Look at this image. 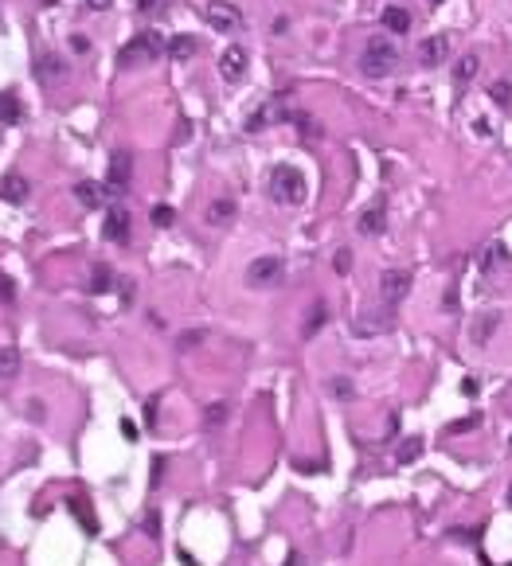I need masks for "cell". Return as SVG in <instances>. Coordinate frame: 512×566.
I'll list each match as a JSON object with an SVG mask.
<instances>
[{
	"instance_id": "cell-1",
	"label": "cell",
	"mask_w": 512,
	"mask_h": 566,
	"mask_svg": "<svg viewBox=\"0 0 512 566\" xmlns=\"http://www.w3.org/2000/svg\"><path fill=\"white\" fill-rule=\"evenodd\" d=\"M395 67H399V47H395V39L391 36L367 39L364 55H360V71H364L367 78H383V74H391Z\"/></svg>"
},
{
	"instance_id": "cell-2",
	"label": "cell",
	"mask_w": 512,
	"mask_h": 566,
	"mask_svg": "<svg viewBox=\"0 0 512 566\" xmlns=\"http://www.w3.org/2000/svg\"><path fill=\"white\" fill-rule=\"evenodd\" d=\"M270 195H274V204L297 207L305 199V176L293 164H278L270 172Z\"/></svg>"
},
{
	"instance_id": "cell-3",
	"label": "cell",
	"mask_w": 512,
	"mask_h": 566,
	"mask_svg": "<svg viewBox=\"0 0 512 566\" xmlns=\"http://www.w3.org/2000/svg\"><path fill=\"white\" fill-rule=\"evenodd\" d=\"M160 55H164V36L141 32V36H134L118 51V63H122V67H141V63H153V59H160Z\"/></svg>"
},
{
	"instance_id": "cell-4",
	"label": "cell",
	"mask_w": 512,
	"mask_h": 566,
	"mask_svg": "<svg viewBox=\"0 0 512 566\" xmlns=\"http://www.w3.org/2000/svg\"><path fill=\"white\" fill-rule=\"evenodd\" d=\"M281 274H286V265H281L278 254H262V258H255L246 265V285L250 290H274L281 281Z\"/></svg>"
},
{
	"instance_id": "cell-5",
	"label": "cell",
	"mask_w": 512,
	"mask_h": 566,
	"mask_svg": "<svg viewBox=\"0 0 512 566\" xmlns=\"http://www.w3.org/2000/svg\"><path fill=\"white\" fill-rule=\"evenodd\" d=\"M204 20H208L215 32H223V36H231V32L243 28V12H239L235 4H227V0H211L208 8H204Z\"/></svg>"
},
{
	"instance_id": "cell-6",
	"label": "cell",
	"mask_w": 512,
	"mask_h": 566,
	"mask_svg": "<svg viewBox=\"0 0 512 566\" xmlns=\"http://www.w3.org/2000/svg\"><path fill=\"white\" fill-rule=\"evenodd\" d=\"M129 172H134V157L129 153H114L110 157V172H106V195H122L125 184H129Z\"/></svg>"
},
{
	"instance_id": "cell-7",
	"label": "cell",
	"mask_w": 512,
	"mask_h": 566,
	"mask_svg": "<svg viewBox=\"0 0 512 566\" xmlns=\"http://www.w3.org/2000/svg\"><path fill=\"white\" fill-rule=\"evenodd\" d=\"M379 293H383V301H387V305L403 301V297L411 293V274H407V270H383V277H379Z\"/></svg>"
},
{
	"instance_id": "cell-8",
	"label": "cell",
	"mask_w": 512,
	"mask_h": 566,
	"mask_svg": "<svg viewBox=\"0 0 512 566\" xmlns=\"http://www.w3.org/2000/svg\"><path fill=\"white\" fill-rule=\"evenodd\" d=\"M220 74H223V83H243V74H246V51L235 43V47H227L220 55Z\"/></svg>"
},
{
	"instance_id": "cell-9",
	"label": "cell",
	"mask_w": 512,
	"mask_h": 566,
	"mask_svg": "<svg viewBox=\"0 0 512 566\" xmlns=\"http://www.w3.org/2000/svg\"><path fill=\"white\" fill-rule=\"evenodd\" d=\"M446 55H450V39L446 36H427L418 43V63H423V67H442Z\"/></svg>"
},
{
	"instance_id": "cell-10",
	"label": "cell",
	"mask_w": 512,
	"mask_h": 566,
	"mask_svg": "<svg viewBox=\"0 0 512 566\" xmlns=\"http://www.w3.org/2000/svg\"><path fill=\"white\" fill-rule=\"evenodd\" d=\"M102 235H106V242H125V239H129V211H125V207H114V211H106Z\"/></svg>"
},
{
	"instance_id": "cell-11",
	"label": "cell",
	"mask_w": 512,
	"mask_h": 566,
	"mask_svg": "<svg viewBox=\"0 0 512 566\" xmlns=\"http://www.w3.org/2000/svg\"><path fill=\"white\" fill-rule=\"evenodd\" d=\"M391 332V313H364L352 320V336H379Z\"/></svg>"
},
{
	"instance_id": "cell-12",
	"label": "cell",
	"mask_w": 512,
	"mask_h": 566,
	"mask_svg": "<svg viewBox=\"0 0 512 566\" xmlns=\"http://www.w3.org/2000/svg\"><path fill=\"white\" fill-rule=\"evenodd\" d=\"M286 118H290V109H281V98H270L266 106H262V109L255 113V118L246 121V129L258 133L262 125H270V121H286Z\"/></svg>"
},
{
	"instance_id": "cell-13",
	"label": "cell",
	"mask_w": 512,
	"mask_h": 566,
	"mask_svg": "<svg viewBox=\"0 0 512 566\" xmlns=\"http://www.w3.org/2000/svg\"><path fill=\"white\" fill-rule=\"evenodd\" d=\"M28 192H32V188H28V180L20 172H8V176L0 180V199H8V204H24Z\"/></svg>"
},
{
	"instance_id": "cell-14",
	"label": "cell",
	"mask_w": 512,
	"mask_h": 566,
	"mask_svg": "<svg viewBox=\"0 0 512 566\" xmlns=\"http://www.w3.org/2000/svg\"><path fill=\"white\" fill-rule=\"evenodd\" d=\"M74 199H78L83 207H102L106 204V188L94 184V180H78L74 184Z\"/></svg>"
},
{
	"instance_id": "cell-15",
	"label": "cell",
	"mask_w": 512,
	"mask_h": 566,
	"mask_svg": "<svg viewBox=\"0 0 512 566\" xmlns=\"http://www.w3.org/2000/svg\"><path fill=\"white\" fill-rule=\"evenodd\" d=\"M383 28H387L391 36H407V32H411V12L399 8V4L383 8Z\"/></svg>"
},
{
	"instance_id": "cell-16",
	"label": "cell",
	"mask_w": 512,
	"mask_h": 566,
	"mask_svg": "<svg viewBox=\"0 0 512 566\" xmlns=\"http://www.w3.org/2000/svg\"><path fill=\"white\" fill-rule=\"evenodd\" d=\"M204 219H208L211 227H227L235 219V199H211L208 211H204Z\"/></svg>"
},
{
	"instance_id": "cell-17",
	"label": "cell",
	"mask_w": 512,
	"mask_h": 566,
	"mask_svg": "<svg viewBox=\"0 0 512 566\" xmlns=\"http://www.w3.org/2000/svg\"><path fill=\"white\" fill-rule=\"evenodd\" d=\"M63 74H67V67H63L59 55H43V59H39V67H36V78H39V83H59Z\"/></svg>"
},
{
	"instance_id": "cell-18",
	"label": "cell",
	"mask_w": 512,
	"mask_h": 566,
	"mask_svg": "<svg viewBox=\"0 0 512 566\" xmlns=\"http://www.w3.org/2000/svg\"><path fill=\"white\" fill-rule=\"evenodd\" d=\"M360 235H379V230L387 227V215H383V204H376V207H367L364 215H360Z\"/></svg>"
},
{
	"instance_id": "cell-19",
	"label": "cell",
	"mask_w": 512,
	"mask_h": 566,
	"mask_svg": "<svg viewBox=\"0 0 512 566\" xmlns=\"http://www.w3.org/2000/svg\"><path fill=\"white\" fill-rule=\"evenodd\" d=\"M477 71H481V59H477V55H462V59H458V67H454V83L469 86L477 78Z\"/></svg>"
},
{
	"instance_id": "cell-20",
	"label": "cell",
	"mask_w": 512,
	"mask_h": 566,
	"mask_svg": "<svg viewBox=\"0 0 512 566\" xmlns=\"http://www.w3.org/2000/svg\"><path fill=\"white\" fill-rule=\"evenodd\" d=\"M164 55H169V59H192L195 55V39L192 36H172L169 43H164Z\"/></svg>"
},
{
	"instance_id": "cell-21",
	"label": "cell",
	"mask_w": 512,
	"mask_h": 566,
	"mask_svg": "<svg viewBox=\"0 0 512 566\" xmlns=\"http://www.w3.org/2000/svg\"><path fill=\"white\" fill-rule=\"evenodd\" d=\"M90 293H110L114 290V270L110 265H94L90 270V285H86Z\"/></svg>"
},
{
	"instance_id": "cell-22",
	"label": "cell",
	"mask_w": 512,
	"mask_h": 566,
	"mask_svg": "<svg viewBox=\"0 0 512 566\" xmlns=\"http://www.w3.org/2000/svg\"><path fill=\"white\" fill-rule=\"evenodd\" d=\"M71 512L78 516V523L86 527V535H98V519H94V512H90V504H86L83 496H74V500H71Z\"/></svg>"
},
{
	"instance_id": "cell-23",
	"label": "cell",
	"mask_w": 512,
	"mask_h": 566,
	"mask_svg": "<svg viewBox=\"0 0 512 566\" xmlns=\"http://www.w3.org/2000/svg\"><path fill=\"white\" fill-rule=\"evenodd\" d=\"M20 375V348H0V379Z\"/></svg>"
},
{
	"instance_id": "cell-24",
	"label": "cell",
	"mask_w": 512,
	"mask_h": 566,
	"mask_svg": "<svg viewBox=\"0 0 512 566\" xmlns=\"http://www.w3.org/2000/svg\"><path fill=\"white\" fill-rule=\"evenodd\" d=\"M493 332H497V313H481L473 325V344H489Z\"/></svg>"
},
{
	"instance_id": "cell-25",
	"label": "cell",
	"mask_w": 512,
	"mask_h": 566,
	"mask_svg": "<svg viewBox=\"0 0 512 566\" xmlns=\"http://www.w3.org/2000/svg\"><path fill=\"white\" fill-rule=\"evenodd\" d=\"M418 453H423V442H418V437H407L399 446V453H395V461H399V465H411V461H418Z\"/></svg>"
},
{
	"instance_id": "cell-26",
	"label": "cell",
	"mask_w": 512,
	"mask_h": 566,
	"mask_svg": "<svg viewBox=\"0 0 512 566\" xmlns=\"http://www.w3.org/2000/svg\"><path fill=\"white\" fill-rule=\"evenodd\" d=\"M325 320H329V309H325V305H313V309H309V320H305V328H301V332H305V336H313V332H317V328L321 325H325Z\"/></svg>"
},
{
	"instance_id": "cell-27",
	"label": "cell",
	"mask_w": 512,
	"mask_h": 566,
	"mask_svg": "<svg viewBox=\"0 0 512 566\" xmlns=\"http://www.w3.org/2000/svg\"><path fill=\"white\" fill-rule=\"evenodd\" d=\"M489 98H493L500 109H509L512 106V83H504V78H500V83H493V86H489Z\"/></svg>"
},
{
	"instance_id": "cell-28",
	"label": "cell",
	"mask_w": 512,
	"mask_h": 566,
	"mask_svg": "<svg viewBox=\"0 0 512 566\" xmlns=\"http://www.w3.org/2000/svg\"><path fill=\"white\" fill-rule=\"evenodd\" d=\"M204 340H208V332H204V328H192V332H184V336L176 340V348H180V351H192L195 344H204Z\"/></svg>"
},
{
	"instance_id": "cell-29",
	"label": "cell",
	"mask_w": 512,
	"mask_h": 566,
	"mask_svg": "<svg viewBox=\"0 0 512 566\" xmlns=\"http://www.w3.org/2000/svg\"><path fill=\"white\" fill-rule=\"evenodd\" d=\"M227 402H211L208 406V414H204V422H208V426H223V422H227Z\"/></svg>"
},
{
	"instance_id": "cell-30",
	"label": "cell",
	"mask_w": 512,
	"mask_h": 566,
	"mask_svg": "<svg viewBox=\"0 0 512 566\" xmlns=\"http://www.w3.org/2000/svg\"><path fill=\"white\" fill-rule=\"evenodd\" d=\"M153 223H157V227H172V223H176V211H172L169 204H157L153 207Z\"/></svg>"
},
{
	"instance_id": "cell-31",
	"label": "cell",
	"mask_w": 512,
	"mask_h": 566,
	"mask_svg": "<svg viewBox=\"0 0 512 566\" xmlns=\"http://www.w3.org/2000/svg\"><path fill=\"white\" fill-rule=\"evenodd\" d=\"M329 395L332 398H352V383H348L344 375H337V379H329Z\"/></svg>"
},
{
	"instance_id": "cell-32",
	"label": "cell",
	"mask_w": 512,
	"mask_h": 566,
	"mask_svg": "<svg viewBox=\"0 0 512 566\" xmlns=\"http://www.w3.org/2000/svg\"><path fill=\"white\" fill-rule=\"evenodd\" d=\"M0 121H20V102H12V98H0Z\"/></svg>"
},
{
	"instance_id": "cell-33",
	"label": "cell",
	"mask_w": 512,
	"mask_h": 566,
	"mask_svg": "<svg viewBox=\"0 0 512 566\" xmlns=\"http://www.w3.org/2000/svg\"><path fill=\"white\" fill-rule=\"evenodd\" d=\"M12 297H16V281H12V277L0 274V305H8Z\"/></svg>"
},
{
	"instance_id": "cell-34",
	"label": "cell",
	"mask_w": 512,
	"mask_h": 566,
	"mask_svg": "<svg viewBox=\"0 0 512 566\" xmlns=\"http://www.w3.org/2000/svg\"><path fill=\"white\" fill-rule=\"evenodd\" d=\"M332 265H337V274H348V270H352V254H348V250H337Z\"/></svg>"
},
{
	"instance_id": "cell-35",
	"label": "cell",
	"mask_w": 512,
	"mask_h": 566,
	"mask_svg": "<svg viewBox=\"0 0 512 566\" xmlns=\"http://www.w3.org/2000/svg\"><path fill=\"white\" fill-rule=\"evenodd\" d=\"M473 426H481V418H477V414H469V418L454 422V426H450V434H462V430H473Z\"/></svg>"
},
{
	"instance_id": "cell-36",
	"label": "cell",
	"mask_w": 512,
	"mask_h": 566,
	"mask_svg": "<svg viewBox=\"0 0 512 566\" xmlns=\"http://www.w3.org/2000/svg\"><path fill=\"white\" fill-rule=\"evenodd\" d=\"M157 527H160L157 512H149V516H145V531H149V535H157Z\"/></svg>"
},
{
	"instance_id": "cell-37",
	"label": "cell",
	"mask_w": 512,
	"mask_h": 566,
	"mask_svg": "<svg viewBox=\"0 0 512 566\" xmlns=\"http://www.w3.org/2000/svg\"><path fill=\"white\" fill-rule=\"evenodd\" d=\"M71 47H74V51H78V55H86V51H90V43H86V39H83V36H71Z\"/></svg>"
},
{
	"instance_id": "cell-38",
	"label": "cell",
	"mask_w": 512,
	"mask_h": 566,
	"mask_svg": "<svg viewBox=\"0 0 512 566\" xmlns=\"http://www.w3.org/2000/svg\"><path fill=\"white\" fill-rule=\"evenodd\" d=\"M160 469H164V461L157 457V461H153V484H160Z\"/></svg>"
},
{
	"instance_id": "cell-39",
	"label": "cell",
	"mask_w": 512,
	"mask_h": 566,
	"mask_svg": "<svg viewBox=\"0 0 512 566\" xmlns=\"http://www.w3.org/2000/svg\"><path fill=\"white\" fill-rule=\"evenodd\" d=\"M90 8H94V12H106V8H110V0H90Z\"/></svg>"
},
{
	"instance_id": "cell-40",
	"label": "cell",
	"mask_w": 512,
	"mask_h": 566,
	"mask_svg": "<svg viewBox=\"0 0 512 566\" xmlns=\"http://www.w3.org/2000/svg\"><path fill=\"white\" fill-rule=\"evenodd\" d=\"M286 566H305V563H301V554H297V551H290V558H286Z\"/></svg>"
},
{
	"instance_id": "cell-41",
	"label": "cell",
	"mask_w": 512,
	"mask_h": 566,
	"mask_svg": "<svg viewBox=\"0 0 512 566\" xmlns=\"http://www.w3.org/2000/svg\"><path fill=\"white\" fill-rule=\"evenodd\" d=\"M180 563H184V566H200V563H195V558H192L188 551H180Z\"/></svg>"
},
{
	"instance_id": "cell-42",
	"label": "cell",
	"mask_w": 512,
	"mask_h": 566,
	"mask_svg": "<svg viewBox=\"0 0 512 566\" xmlns=\"http://www.w3.org/2000/svg\"><path fill=\"white\" fill-rule=\"evenodd\" d=\"M137 8H141V12H149V8H157V0H141Z\"/></svg>"
},
{
	"instance_id": "cell-43",
	"label": "cell",
	"mask_w": 512,
	"mask_h": 566,
	"mask_svg": "<svg viewBox=\"0 0 512 566\" xmlns=\"http://www.w3.org/2000/svg\"><path fill=\"white\" fill-rule=\"evenodd\" d=\"M427 4H430V8H434V4H442V0H427Z\"/></svg>"
},
{
	"instance_id": "cell-44",
	"label": "cell",
	"mask_w": 512,
	"mask_h": 566,
	"mask_svg": "<svg viewBox=\"0 0 512 566\" xmlns=\"http://www.w3.org/2000/svg\"><path fill=\"white\" fill-rule=\"evenodd\" d=\"M509 504H512V488H509Z\"/></svg>"
}]
</instances>
